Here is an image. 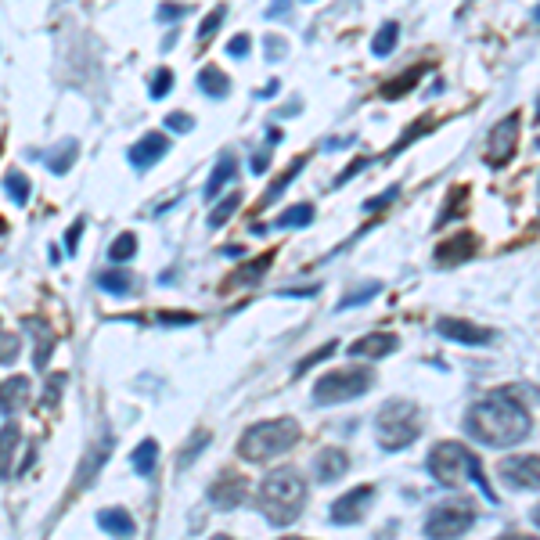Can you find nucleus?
<instances>
[{
  "label": "nucleus",
  "instance_id": "1",
  "mask_svg": "<svg viewBox=\"0 0 540 540\" xmlns=\"http://www.w3.org/2000/svg\"><path fill=\"white\" fill-rule=\"evenodd\" d=\"M465 432L476 443H486V447L504 450L522 443L533 432V418L530 407L522 400L519 386L497 389V393L483 396L465 418Z\"/></svg>",
  "mask_w": 540,
  "mask_h": 540
},
{
  "label": "nucleus",
  "instance_id": "2",
  "mask_svg": "<svg viewBox=\"0 0 540 540\" xmlns=\"http://www.w3.org/2000/svg\"><path fill=\"white\" fill-rule=\"evenodd\" d=\"M306 508V479L296 468H278L260 483V512L270 526H292Z\"/></svg>",
  "mask_w": 540,
  "mask_h": 540
},
{
  "label": "nucleus",
  "instance_id": "3",
  "mask_svg": "<svg viewBox=\"0 0 540 540\" xmlns=\"http://www.w3.org/2000/svg\"><path fill=\"white\" fill-rule=\"evenodd\" d=\"M303 429H299L296 418H270V422H256L252 429L242 432V440H238V454L245 461H274L281 454L296 447Z\"/></svg>",
  "mask_w": 540,
  "mask_h": 540
},
{
  "label": "nucleus",
  "instance_id": "4",
  "mask_svg": "<svg viewBox=\"0 0 540 540\" xmlns=\"http://www.w3.org/2000/svg\"><path fill=\"white\" fill-rule=\"evenodd\" d=\"M429 472H432V479L443 486H465L468 479H472L486 497H494L490 494V483H486V476H483V468H479V458L465 447V443L447 440V443H440V447H432Z\"/></svg>",
  "mask_w": 540,
  "mask_h": 540
},
{
  "label": "nucleus",
  "instance_id": "5",
  "mask_svg": "<svg viewBox=\"0 0 540 540\" xmlns=\"http://www.w3.org/2000/svg\"><path fill=\"white\" fill-rule=\"evenodd\" d=\"M375 436L378 447L389 450V454L411 447L422 436V411H418V404H411V400H389V404H382L375 414Z\"/></svg>",
  "mask_w": 540,
  "mask_h": 540
},
{
  "label": "nucleus",
  "instance_id": "6",
  "mask_svg": "<svg viewBox=\"0 0 540 540\" xmlns=\"http://www.w3.org/2000/svg\"><path fill=\"white\" fill-rule=\"evenodd\" d=\"M375 386V371L371 368H342V371H328V375L317 378L314 386V404H346V400H357L368 389Z\"/></svg>",
  "mask_w": 540,
  "mask_h": 540
},
{
  "label": "nucleus",
  "instance_id": "7",
  "mask_svg": "<svg viewBox=\"0 0 540 540\" xmlns=\"http://www.w3.org/2000/svg\"><path fill=\"white\" fill-rule=\"evenodd\" d=\"M476 526V508L468 501H443L425 515L422 533L429 540H458Z\"/></svg>",
  "mask_w": 540,
  "mask_h": 540
},
{
  "label": "nucleus",
  "instance_id": "8",
  "mask_svg": "<svg viewBox=\"0 0 540 540\" xmlns=\"http://www.w3.org/2000/svg\"><path fill=\"white\" fill-rule=\"evenodd\" d=\"M519 123H522L519 112H512V116H504L501 123L490 130V141H486V162H490V166H504V162L515 155V148H519V130H522Z\"/></svg>",
  "mask_w": 540,
  "mask_h": 540
},
{
  "label": "nucleus",
  "instance_id": "9",
  "mask_svg": "<svg viewBox=\"0 0 540 540\" xmlns=\"http://www.w3.org/2000/svg\"><path fill=\"white\" fill-rule=\"evenodd\" d=\"M371 497H375V486H371V483L353 486L350 494H342L339 501H332V508H328V519H332L335 526H353V522H360L364 515H368Z\"/></svg>",
  "mask_w": 540,
  "mask_h": 540
},
{
  "label": "nucleus",
  "instance_id": "10",
  "mask_svg": "<svg viewBox=\"0 0 540 540\" xmlns=\"http://www.w3.org/2000/svg\"><path fill=\"white\" fill-rule=\"evenodd\" d=\"M537 468H540V461H537V454H519V458H508V461H501V479L512 490H537L540 486V476H537Z\"/></svg>",
  "mask_w": 540,
  "mask_h": 540
},
{
  "label": "nucleus",
  "instance_id": "11",
  "mask_svg": "<svg viewBox=\"0 0 540 540\" xmlns=\"http://www.w3.org/2000/svg\"><path fill=\"white\" fill-rule=\"evenodd\" d=\"M436 332H440L443 339L465 342V346H486V342H494L490 328L472 324V321H458V317H440V321H436Z\"/></svg>",
  "mask_w": 540,
  "mask_h": 540
},
{
  "label": "nucleus",
  "instance_id": "12",
  "mask_svg": "<svg viewBox=\"0 0 540 540\" xmlns=\"http://www.w3.org/2000/svg\"><path fill=\"white\" fill-rule=\"evenodd\" d=\"M170 152V141H166V134H144L137 144H130V152H126V159H130V166H137V170H144V166H155V162L162 159V155Z\"/></svg>",
  "mask_w": 540,
  "mask_h": 540
},
{
  "label": "nucleus",
  "instance_id": "13",
  "mask_svg": "<svg viewBox=\"0 0 540 540\" xmlns=\"http://www.w3.org/2000/svg\"><path fill=\"white\" fill-rule=\"evenodd\" d=\"M396 346H400V339H396L393 332H371V335H364V339L350 342V357L378 360V357L396 353Z\"/></svg>",
  "mask_w": 540,
  "mask_h": 540
},
{
  "label": "nucleus",
  "instance_id": "14",
  "mask_svg": "<svg viewBox=\"0 0 540 540\" xmlns=\"http://www.w3.org/2000/svg\"><path fill=\"white\" fill-rule=\"evenodd\" d=\"M245 494H249V483H245L242 476H220L209 486V501H213L216 508H238V504L245 501Z\"/></svg>",
  "mask_w": 540,
  "mask_h": 540
},
{
  "label": "nucleus",
  "instance_id": "15",
  "mask_svg": "<svg viewBox=\"0 0 540 540\" xmlns=\"http://www.w3.org/2000/svg\"><path fill=\"white\" fill-rule=\"evenodd\" d=\"M346 472H350V458H346V450L324 447L321 454L314 458V476L321 479V483H335V479H342Z\"/></svg>",
  "mask_w": 540,
  "mask_h": 540
},
{
  "label": "nucleus",
  "instance_id": "16",
  "mask_svg": "<svg viewBox=\"0 0 540 540\" xmlns=\"http://www.w3.org/2000/svg\"><path fill=\"white\" fill-rule=\"evenodd\" d=\"M29 396H33V386H29V378L15 375L8 382H0V411L4 414H15L29 404Z\"/></svg>",
  "mask_w": 540,
  "mask_h": 540
},
{
  "label": "nucleus",
  "instance_id": "17",
  "mask_svg": "<svg viewBox=\"0 0 540 540\" xmlns=\"http://www.w3.org/2000/svg\"><path fill=\"white\" fill-rule=\"evenodd\" d=\"M472 252H476V238H472V234H454L450 242H443L440 249H436V263H440V267H458Z\"/></svg>",
  "mask_w": 540,
  "mask_h": 540
},
{
  "label": "nucleus",
  "instance_id": "18",
  "mask_svg": "<svg viewBox=\"0 0 540 540\" xmlns=\"http://www.w3.org/2000/svg\"><path fill=\"white\" fill-rule=\"evenodd\" d=\"M98 526L108 537H119V540H134L137 533L134 519H130V512H123V508H105V512H98Z\"/></svg>",
  "mask_w": 540,
  "mask_h": 540
},
{
  "label": "nucleus",
  "instance_id": "19",
  "mask_svg": "<svg viewBox=\"0 0 540 540\" xmlns=\"http://www.w3.org/2000/svg\"><path fill=\"white\" fill-rule=\"evenodd\" d=\"M18 443H22V432H18L15 422H8L0 429V479L11 476V468H15V454H18Z\"/></svg>",
  "mask_w": 540,
  "mask_h": 540
},
{
  "label": "nucleus",
  "instance_id": "20",
  "mask_svg": "<svg viewBox=\"0 0 540 540\" xmlns=\"http://www.w3.org/2000/svg\"><path fill=\"white\" fill-rule=\"evenodd\" d=\"M234 177H238V162H234V155H220L213 173H209V180H206V198H216Z\"/></svg>",
  "mask_w": 540,
  "mask_h": 540
},
{
  "label": "nucleus",
  "instance_id": "21",
  "mask_svg": "<svg viewBox=\"0 0 540 540\" xmlns=\"http://www.w3.org/2000/svg\"><path fill=\"white\" fill-rule=\"evenodd\" d=\"M198 87H202V94H209V98H227L231 94V80H227L224 69H216V65H202L198 69Z\"/></svg>",
  "mask_w": 540,
  "mask_h": 540
},
{
  "label": "nucleus",
  "instance_id": "22",
  "mask_svg": "<svg viewBox=\"0 0 540 540\" xmlns=\"http://www.w3.org/2000/svg\"><path fill=\"white\" fill-rule=\"evenodd\" d=\"M29 335H33V364L36 368H47V360H51V350H54V335L47 324L40 321H26Z\"/></svg>",
  "mask_w": 540,
  "mask_h": 540
},
{
  "label": "nucleus",
  "instance_id": "23",
  "mask_svg": "<svg viewBox=\"0 0 540 540\" xmlns=\"http://www.w3.org/2000/svg\"><path fill=\"white\" fill-rule=\"evenodd\" d=\"M76 152H80V144L72 141V137H69V141H62L58 148H54V152L44 155L47 170H51L54 177H65V173L72 170V162H76Z\"/></svg>",
  "mask_w": 540,
  "mask_h": 540
},
{
  "label": "nucleus",
  "instance_id": "24",
  "mask_svg": "<svg viewBox=\"0 0 540 540\" xmlns=\"http://www.w3.org/2000/svg\"><path fill=\"white\" fill-rule=\"evenodd\" d=\"M94 285H98L101 292H112V296H126V292H134V278H130L126 270H101L98 278H94Z\"/></svg>",
  "mask_w": 540,
  "mask_h": 540
},
{
  "label": "nucleus",
  "instance_id": "25",
  "mask_svg": "<svg viewBox=\"0 0 540 540\" xmlns=\"http://www.w3.org/2000/svg\"><path fill=\"white\" fill-rule=\"evenodd\" d=\"M155 461H159V443H155V440H144L141 447L130 454V465H134L137 476H152Z\"/></svg>",
  "mask_w": 540,
  "mask_h": 540
},
{
  "label": "nucleus",
  "instance_id": "26",
  "mask_svg": "<svg viewBox=\"0 0 540 540\" xmlns=\"http://www.w3.org/2000/svg\"><path fill=\"white\" fill-rule=\"evenodd\" d=\"M396 36H400V26L386 22V26L375 33V40H371V54H375V58H389V54L396 51Z\"/></svg>",
  "mask_w": 540,
  "mask_h": 540
},
{
  "label": "nucleus",
  "instance_id": "27",
  "mask_svg": "<svg viewBox=\"0 0 540 540\" xmlns=\"http://www.w3.org/2000/svg\"><path fill=\"white\" fill-rule=\"evenodd\" d=\"M4 191H8V198L15 202V206H26V202H29V180H26V173L11 170L8 177H4Z\"/></svg>",
  "mask_w": 540,
  "mask_h": 540
},
{
  "label": "nucleus",
  "instance_id": "28",
  "mask_svg": "<svg viewBox=\"0 0 540 540\" xmlns=\"http://www.w3.org/2000/svg\"><path fill=\"white\" fill-rule=\"evenodd\" d=\"M306 224H314V206H310V202H303V206H292L285 216H281V220H274L270 227H306Z\"/></svg>",
  "mask_w": 540,
  "mask_h": 540
},
{
  "label": "nucleus",
  "instance_id": "29",
  "mask_svg": "<svg viewBox=\"0 0 540 540\" xmlns=\"http://www.w3.org/2000/svg\"><path fill=\"white\" fill-rule=\"evenodd\" d=\"M108 256H112V263H126L137 256V238L134 234H119L116 242H112V249H108Z\"/></svg>",
  "mask_w": 540,
  "mask_h": 540
},
{
  "label": "nucleus",
  "instance_id": "30",
  "mask_svg": "<svg viewBox=\"0 0 540 540\" xmlns=\"http://www.w3.org/2000/svg\"><path fill=\"white\" fill-rule=\"evenodd\" d=\"M238 206H242V195L234 191V195H227L224 202H220V206L213 209V216H209V227H213V231H216V227H224L227 220L234 216V209H238Z\"/></svg>",
  "mask_w": 540,
  "mask_h": 540
},
{
  "label": "nucleus",
  "instance_id": "31",
  "mask_svg": "<svg viewBox=\"0 0 540 540\" xmlns=\"http://www.w3.org/2000/svg\"><path fill=\"white\" fill-rule=\"evenodd\" d=\"M418 76H422V69H411V72H404V76H396L393 83H386V87H382V98L396 101L400 94H404V90H411L414 83H418Z\"/></svg>",
  "mask_w": 540,
  "mask_h": 540
},
{
  "label": "nucleus",
  "instance_id": "32",
  "mask_svg": "<svg viewBox=\"0 0 540 540\" xmlns=\"http://www.w3.org/2000/svg\"><path fill=\"white\" fill-rule=\"evenodd\" d=\"M270 260H274V256H260V260H252L249 267H242V274H234L231 278V285H249V281H260L263 278V270L270 267Z\"/></svg>",
  "mask_w": 540,
  "mask_h": 540
},
{
  "label": "nucleus",
  "instance_id": "33",
  "mask_svg": "<svg viewBox=\"0 0 540 540\" xmlns=\"http://www.w3.org/2000/svg\"><path fill=\"white\" fill-rule=\"evenodd\" d=\"M303 166H306V159H296V162H292V166H288V170H285V173H281V177H278V184H274V188H270L267 195H263V202H260V206H270V202H274V198H278L281 191H285L288 184H292V177H296V173L303 170Z\"/></svg>",
  "mask_w": 540,
  "mask_h": 540
},
{
  "label": "nucleus",
  "instance_id": "34",
  "mask_svg": "<svg viewBox=\"0 0 540 540\" xmlns=\"http://www.w3.org/2000/svg\"><path fill=\"white\" fill-rule=\"evenodd\" d=\"M18 346H22V339H18L15 332H4V328H0V364H11V360L18 357Z\"/></svg>",
  "mask_w": 540,
  "mask_h": 540
},
{
  "label": "nucleus",
  "instance_id": "35",
  "mask_svg": "<svg viewBox=\"0 0 540 540\" xmlns=\"http://www.w3.org/2000/svg\"><path fill=\"white\" fill-rule=\"evenodd\" d=\"M224 15H227V8H213V15L202 18V26H198V40H202V44H206V40L216 33V29H220V22H224Z\"/></svg>",
  "mask_w": 540,
  "mask_h": 540
},
{
  "label": "nucleus",
  "instance_id": "36",
  "mask_svg": "<svg viewBox=\"0 0 540 540\" xmlns=\"http://www.w3.org/2000/svg\"><path fill=\"white\" fill-rule=\"evenodd\" d=\"M378 281H371V285H364V288H357V292H350V296L342 299L339 303V310H350V306H360V303H368V296H378Z\"/></svg>",
  "mask_w": 540,
  "mask_h": 540
},
{
  "label": "nucleus",
  "instance_id": "37",
  "mask_svg": "<svg viewBox=\"0 0 540 540\" xmlns=\"http://www.w3.org/2000/svg\"><path fill=\"white\" fill-rule=\"evenodd\" d=\"M285 54H288L285 36H267V40H263V58H267V62H281Z\"/></svg>",
  "mask_w": 540,
  "mask_h": 540
},
{
  "label": "nucleus",
  "instance_id": "38",
  "mask_svg": "<svg viewBox=\"0 0 540 540\" xmlns=\"http://www.w3.org/2000/svg\"><path fill=\"white\" fill-rule=\"evenodd\" d=\"M170 87H173V72L159 69V72H155V80H152V101L166 98V94H170Z\"/></svg>",
  "mask_w": 540,
  "mask_h": 540
},
{
  "label": "nucleus",
  "instance_id": "39",
  "mask_svg": "<svg viewBox=\"0 0 540 540\" xmlns=\"http://www.w3.org/2000/svg\"><path fill=\"white\" fill-rule=\"evenodd\" d=\"M332 353H335V342H324L321 350H314V353H310V357L303 360V364H299L296 375H306V371L314 368V364H321V360H324V357H332Z\"/></svg>",
  "mask_w": 540,
  "mask_h": 540
},
{
  "label": "nucleus",
  "instance_id": "40",
  "mask_svg": "<svg viewBox=\"0 0 540 540\" xmlns=\"http://www.w3.org/2000/svg\"><path fill=\"white\" fill-rule=\"evenodd\" d=\"M206 440H209V432H195V440H191V447L184 450V454H180V458H177V465H180V468H188L191 461H195L198 450L206 447Z\"/></svg>",
  "mask_w": 540,
  "mask_h": 540
},
{
  "label": "nucleus",
  "instance_id": "41",
  "mask_svg": "<svg viewBox=\"0 0 540 540\" xmlns=\"http://www.w3.org/2000/svg\"><path fill=\"white\" fill-rule=\"evenodd\" d=\"M188 15V8L184 4H173V0H166V4H159V22H177V18Z\"/></svg>",
  "mask_w": 540,
  "mask_h": 540
},
{
  "label": "nucleus",
  "instance_id": "42",
  "mask_svg": "<svg viewBox=\"0 0 540 540\" xmlns=\"http://www.w3.org/2000/svg\"><path fill=\"white\" fill-rule=\"evenodd\" d=\"M191 123H195V119H191L188 112H170V116H166V126H170V130H177V134H188Z\"/></svg>",
  "mask_w": 540,
  "mask_h": 540
},
{
  "label": "nucleus",
  "instance_id": "43",
  "mask_svg": "<svg viewBox=\"0 0 540 540\" xmlns=\"http://www.w3.org/2000/svg\"><path fill=\"white\" fill-rule=\"evenodd\" d=\"M227 54L231 58H249V36H234L231 44H227Z\"/></svg>",
  "mask_w": 540,
  "mask_h": 540
},
{
  "label": "nucleus",
  "instance_id": "44",
  "mask_svg": "<svg viewBox=\"0 0 540 540\" xmlns=\"http://www.w3.org/2000/svg\"><path fill=\"white\" fill-rule=\"evenodd\" d=\"M80 231H83V220H76V224L69 227V234H65V252H76V242H80Z\"/></svg>",
  "mask_w": 540,
  "mask_h": 540
},
{
  "label": "nucleus",
  "instance_id": "45",
  "mask_svg": "<svg viewBox=\"0 0 540 540\" xmlns=\"http://www.w3.org/2000/svg\"><path fill=\"white\" fill-rule=\"evenodd\" d=\"M368 162H371V159H357V162H350V166H346V170H342L339 177H335V184H346V180H350L353 173H360V170H364V166H368Z\"/></svg>",
  "mask_w": 540,
  "mask_h": 540
},
{
  "label": "nucleus",
  "instance_id": "46",
  "mask_svg": "<svg viewBox=\"0 0 540 540\" xmlns=\"http://www.w3.org/2000/svg\"><path fill=\"white\" fill-rule=\"evenodd\" d=\"M396 198V188H389L386 195H375V198H368V202H364V209H378V206H386V202H393Z\"/></svg>",
  "mask_w": 540,
  "mask_h": 540
},
{
  "label": "nucleus",
  "instance_id": "47",
  "mask_svg": "<svg viewBox=\"0 0 540 540\" xmlns=\"http://www.w3.org/2000/svg\"><path fill=\"white\" fill-rule=\"evenodd\" d=\"M288 15V0H274L267 8V18H285Z\"/></svg>",
  "mask_w": 540,
  "mask_h": 540
},
{
  "label": "nucleus",
  "instance_id": "48",
  "mask_svg": "<svg viewBox=\"0 0 540 540\" xmlns=\"http://www.w3.org/2000/svg\"><path fill=\"white\" fill-rule=\"evenodd\" d=\"M159 321H166V324H191V321H195V314H162Z\"/></svg>",
  "mask_w": 540,
  "mask_h": 540
},
{
  "label": "nucleus",
  "instance_id": "49",
  "mask_svg": "<svg viewBox=\"0 0 540 540\" xmlns=\"http://www.w3.org/2000/svg\"><path fill=\"white\" fill-rule=\"evenodd\" d=\"M270 166V152H260L256 159H252V173H263Z\"/></svg>",
  "mask_w": 540,
  "mask_h": 540
},
{
  "label": "nucleus",
  "instance_id": "50",
  "mask_svg": "<svg viewBox=\"0 0 540 540\" xmlns=\"http://www.w3.org/2000/svg\"><path fill=\"white\" fill-rule=\"evenodd\" d=\"M274 94H278V80H270L267 87H263L260 94H256V98H260V101H267V98H274Z\"/></svg>",
  "mask_w": 540,
  "mask_h": 540
},
{
  "label": "nucleus",
  "instance_id": "51",
  "mask_svg": "<svg viewBox=\"0 0 540 540\" xmlns=\"http://www.w3.org/2000/svg\"><path fill=\"white\" fill-rule=\"evenodd\" d=\"M501 540H537V537H526V533H508V537H501Z\"/></svg>",
  "mask_w": 540,
  "mask_h": 540
},
{
  "label": "nucleus",
  "instance_id": "52",
  "mask_svg": "<svg viewBox=\"0 0 540 540\" xmlns=\"http://www.w3.org/2000/svg\"><path fill=\"white\" fill-rule=\"evenodd\" d=\"M213 540H234V537H227V533H216V537Z\"/></svg>",
  "mask_w": 540,
  "mask_h": 540
},
{
  "label": "nucleus",
  "instance_id": "53",
  "mask_svg": "<svg viewBox=\"0 0 540 540\" xmlns=\"http://www.w3.org/2000/svg\"><path fill=\"white\" fill-rule=\"evenodd\" d=\"M285 540H303V537H285Z\"/></svg>",
  "mask_w": 540,
  "mask_h": 540
}]
</instances>
